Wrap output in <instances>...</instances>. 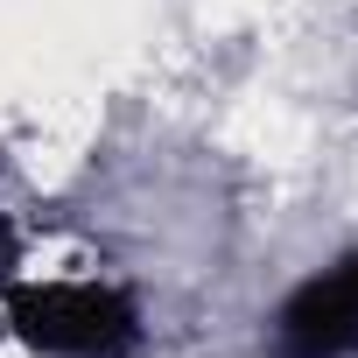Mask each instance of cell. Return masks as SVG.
Instances as JSON below:
<instances>
[{
	"mask_svg": "<svg viewBox=\"0 0 358 358\" xmlns=\"http://www.w3.org/2000/svg\"><path fill=\"white\" fill-rule=\"evenodd\" d=\"M8 323L43 358H134L141 316L120 288L99 281H43L8 302Z\"/></svg>",
	"mask_w": 358,
	"mask_h": 358,
	"instance_id": "6da1fadb",
	"label": "cell"
},
{
	"mask_svg": "<svg viewBox=\"0 0 358 358\" xmlns=\"http://www.w3.org/2000/svg\"><path fill=\"white\" fill-rule=\"evenodd\" d=\"M274 358H358V253L309 274L281 302Z\"/></svg>",
	"mask_w": 358,
	"mask_h": 358,
	"instance_id": "7a4b0ae2",
	"label": "cell"
}]
</instances>
